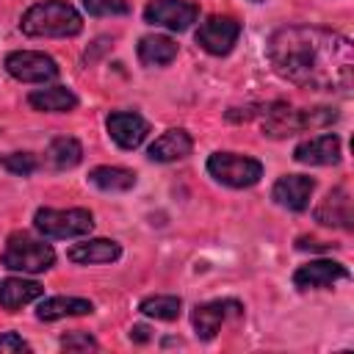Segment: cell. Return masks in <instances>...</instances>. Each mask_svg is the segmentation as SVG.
<instances>
[{
	"mask_svg": "<svg viewBox=\"0 0 354 354\" xmlns=\"http://www.w3.org/2000/svg\"><path fill=\"white\" fill-rule=\"evenodd\" d=\"M17 351H30V346H28L17 332L0 335V354H17Z\"/></svg>",
	"mask_w": 354,
	"mask_h": 354,
	"instance_id": "83f0119b",
	"label": "cell"
},
{
	"mask_svg": "<svg viewBox=\"0 0 354 354\" xmlns=\"http://www.w3.org/2000/svg\"><path fill=\"white\" fill-rule=\"evenodd\" d=\"M0 166L11 174H19V177H28L39 169V158L30 155V152H8L0 158Z\"/></svg>",
	"mask_w": 354,
	"mask_h": 354,
	"instance_id": "d4e9b609",
	"label": "cell"
},
{
	"mask_svg": "<svg viewBox=\"0 0 354 354\" xmlns=\"http://www.w3.org/2000/svg\"><path fill=\"white\" fill-rule=\"evenodd\" d=\"M105 127H108V136L122 147V149H136L141 147V141L147 138L149 133V122L136 113V111H113L108 119H105Z\"/></svg>",
	"mask_w": 354,
	"mask_h": 354,
	"instance_id": "8fae6325",
	"label": "cell"
},
{
	"mask_svg": "<svg viewBox=\"0 0 354 354\" xmlns=\"http://www.w3.org/2000/svg\"><path fill=\"white\" fill-rule=\"evenodd\" d=\"M30 108L36 111H47V113H66L77 108V97L72 88L66 86H50V88H36L28 94Z\"/></svg>",
	"mask_w": 354,
	"mask_h": 354,
	"instance_id": "d6986e66",
	"label": "cell"
},
{
	"mask_svg": "<svg viewBox=\"0 0 354 354\" xmlns=\"http://www.w3.org/2000/svg\"><path fill=\"white\" fill-rule=\"evenodd\" d=\"M252 3H263V0H252Z\"/></svg>",
	"mask_w": 354,
	"mask_h": 354,
	"instance_id": "f546056e",
	"label": "cell"
},
{
	"mask_svg": "<svg viewBox=\"0 0 354 354\" xmlns=\"http://www.w3.org/2000/svg\"><path fill=\"white\" fill-rule=\"evenodd\" d=\"M138 310L149 318H158V321H174L183 313V301H180V296H163L160 293V296H147L138 304Z\"/></svg>",
	"mask_w": 354,
	"mask_h": 354,
	"instance_id": "cb8c5ba5",
	"label": "cell"
},
{
	"mask_svg": "<svg viewBox=\"0 0 354 354\" xmlns=\"http://www.w3.org/2000/svg\"><path fill=\"white\" fill-rule=\"evenodd\" d=\"M47 160L53 163V169H61V171L64 169H75L83 160V147L72 136H58L47 147Z\"/></svg>",
	"mask_w": 354,
	"mask_h": 354,
	"instance_id": "7402d4cb",
	"label": "cell"
},
{
	"mask_svg": "<svg viewBox=\"0 0 354 354\" xmlns=\"http://www.w3.org/2000/svg\"><path fill=\"white\" fill-rule=\"evenodd\" d=\"M293 160L304 166H332L340 160V138L335 133L307 138L293 149Z\"/></svg>",
	"mask_w": 354,
	"mask_h": 354,
	"instance_id": "9a60e30c",
	"label": "cell"
},
{
	"mask_svg": "<svg viewBox=\"0 0 354 354\" xmlns=\"http://www.w3.org/2000/svg\"><path fill=\"white\" fill-rule=\"evenodd\" d=\"M174 58H177V44L169 36H160V33L141 36V41H138V61L144 66H166Z\"/></svg>",
	"mask_w": 354,
	"mask_h": 354,
	"instance_id": "ffe728a7",
	"label": "cell"
},
{
	"mask_svg": "<svg viewBox=\"0 0 354 354\" xmlns=\"http://www.w3.org/2000/svg\"><path fill=\"white\" fill-rule=\"evenodd\" d=\"M268 61L279 77L301 88L340 94L351 88L354 47L335 30L313 25L279 28L268 39Z\"/></svg>",
	"mask_w": 354,
	"mask_h": 354,
	"instance_id": "6da1fadb",
	"label": "cell"
},
{
	"mask_svg": "<svg viewBox=\"0 0 354 354\" xmlns=\"http://www.w3.org/2000/svg\"><path fill=\"white\" fill-rule=\"evenodd\" d=\"M337 119L332 108H290L285 102H274L263 113V133L271 138H285L301 130H318Z\"/></svg>",
	"mask_w": 354,
	"mask_h": 354,
	"instance_id": "3957f363",
	"label": "cell"
},
{
	"mask_svg": "<svg viewBox=\"0 0 354 354\" xmlns=\"http://www.w3.org/2000/svg\"><path fill=\"white\" fill-rule=\"evenodd\" d=\"M122 254V246L116 241H108V238H94V241H83V243H75L69 246L66 257L72 263H80V266H94V263H113L119 260Z\"/></svg>",
	"mask_w": 354,
	"mask_h": 354,
	"instance_id": "ac0fdd59",
	"label": "cell"
},
{
	"mask_svg": "<svg viewBox=\"0 0 354 354\" xmlns=\"http://www.w3.org/2000/svg\"><path fill=\"white\" fill-rule=\"evenodd\" d=\"M340 279H348V268L343 263H335V260H313L307 266H299L296 274H293V285L299 290L332 288Z\"/></svg>",
	"mask_w": 354,
	"mask_h": 354,
	"instance_id": "7c38bea8",
	"label": "cell"
},
{
	"mask_svg": "<svg viewBox=\"0 0 354 354\" xmlns=\"http://www.w3.org/2000/svg\"><path fill=\"white\" fill-rule=\"evenodd\" d=\"M19 30L25 36H50V39H66L77 36L83 30V19L66 0H41L30 6L22 19Z\"/></svg>",
	"mask_w": 354,
	"mask_h": 354,
	"instance_id": "7a4b0ae2",
	"label": "cell"
},
{
	"mask_svg": "<svg viewBox=\"0 0 354 354\" xmlns=\"http://www.w3.org/2000/svg\"><path fill=\"white\" fill-rule=\"evenodd\" d=\"M315 221H321L324 227H340V230L354 227V207H351V194L346 185L332 188L321 199V205L315 207Z\"/></svg>",
	"mask_w": 354,
	"mask_h": 354,
	"instance_id": "5bb4252c",
	"label": "cell"
},
{
	"mask_svg": "<svg viewBox=\"0 0 354 354\" xmlns=\"http://www.w3.org/2000/svg\"><path fill=\"white\" fill-rule=\"evenodd\" d=\"M83 8L91 17H122L130 11L124 0H83Z\"/></svg>",
	"mask_w": 354,
	"mask_h": 354,
	"instance_id": "484cf974",
	"label": "cell"
},
{
	"mask_svg": "<svg viewBox=\"0 0 354 354\" xmlns=\"http://www.w3.org/2000/svg\"><path fill=\"white\" fill-rule=\"evenodd\" d=\"M315 191V180L313 177H304V174H282L274 188H271V196L279 207H288V210H307L310 205V196Z\"/></svg>",
	"mask_w": 354,
	"mask_h": 354,
	"instance_id": "4fadbf2b",
	"label": "cell"
},
{
	"mask_svg": "<svg viewBox=\"0 0 354 354\" xmlns=\"http://www.w3.org/2000/svg\"><path fill=\"white\" fill-rule=\"evenodd\" d=\"M191 149H194L191 136L183 127H171V130H166L163 136H158L149 144L147 158L155 160V163H171V160H180V158L191 155Z\"/></svg>",
	"mask_w": 354,
	"mask_h": 354,
	"instance_id": "2e32d148",
	"label": "cell"
},
{
	"mask_svg": "<svg viewBox=\"0 0 354 354\" xmlns=\"http://www.w3.org/2000/svg\"><path fill=\"white\" fill-rule=\"evenodd\" d=\"M94 310V304L88 299H77V296H53V299H44L36 310V318L39 321H58V318H66V315H88Z\"/></svg>",
	"mask_w": 354,
	"mask_h": 354,
	"instance_id": "44dd1931",
	"label": "cell"
},
{
	"mask_svg": "<svg viewBox=\"0 0 354 354\" xmlns=\"http://www.w3.org/2000/svg\"><path fill=\"white\" fill-rule=\"evenodd\" d=\"M241 315H243L241 301H235V299H216V301L196 304L194 313H191V324H194L199 340H213L224 321L241 318Z\"/></svg>",
	"mask_w": 354,
	"mask_h": 354,
	"instance_id": "30bf717a",
	"label": "cell"
},
{
	"mask_svg": "<svg viewBox=\"0 0 354 354\" xmlns=\"http://www.w3.org/2000/svg\"><path fill=\"white\" fill-rule=\"evenodd\" d=\"M6 72L22 83H47L58 77L55 58L36 50H17L6 55Z\"/></svg>",
	"mask_w": 354,
	"mask_h": 354,
	"instance_id": "52a82bcc",
	"label": "cell"
},
{
	"mask_svg": "<svg viewBox=\"0 0 354 354\" xmlns=\"http://www.w3.org/2000/svg\"><path fill=\"white\" fill-rule=\"evenodd\" d=\"M44 296V288L36 279H22V277H8L0 282V307L8 313H17L19 307L36 301Z\"/></svg>",
	"mask_w": 354,
	"mask_h": 354,
	"instance_id": "e0dca14e",
	"label": "cell"
},
{
	"mask_svg": "<svg viewBox=\"0 0 354 354\" xmlns=\"http://www.w3.org/2000/svg\"><path fill=\"white\" fill-rule=\"evenodd\" d=\"M33 227L44 235V238H80L88 235L94 227V216L86 207H66V210H55V207H39L33 216Z\"/></svg>",
	"mask_w": 354,
	"mask_h": 354,
	"instance_id": "5b68a950",
	"label": "cell"
},
{
	"mask_svg": "<svg viewBox=\"0 0 354 354\" xmlns=\"http://www.w3.org/2000/svg\"><path fill=\"white\" fill-rule=\"evenodd\" d=\"M207 171L221 185L249 188L263 177V163L249 155H238V152H213L207 158Z\"/></svg>",
	"mask_w": 354,
	"mask_h": 354,
	"instance_id": "8992f818",
	"label": "cell"
},
{
	"mask_svg": "<svg viewBox=\"0 0 354 354\" xmlns=\"http://www.w3.org/2000/svg\"><path fill=\"white\" fill-rule=\"evenodd\" d=\"M238 36H241V22L235 17H221V14H213L207 17L199 30H196V44L202 50H207L210 55H227L235 44H238Z\"/></svg>",
	"mask_w": 354,
	"mask_h": 354,
	"instance_id": "ba28073f",
	"label": "cell"
},
{
	"mask_svg": "<svg viewBox=\"0 0 354 354\" xmlns=\"http://www.w3.org/2000/svg\"><path fill=\"white\" fill-rule=\"evenodd\" d=\"M130 340H136V343H147V340H149V329H147L144 324H136V326L130 329Z\"/></svg>",
	"mask_w": 354,
	"mask_h": 354,
	"instance_id": "f1b7e54d",
	"label": "cell"
},
{
	"mask_svg": "<svg viewBox=\"0 0 354 354\" xmlns=\"http://www.w3.org/2000/svg\"><path fill=\"white\" fill-rule=\"evenodd\" d=\"M61 348H66V351H88V348H97V340L88 332H69V335L61 337Z\"/></svg>",
	"mask_w": 354,
	"mask_h": 354,
	"instance_id": "4316f807",
	"label": "cell"
},
{
	"mask_svg": "<svg viewBox=\"0 0 354 354\" xmlns=\"http://www.w3.org/2000/svg\"><path fill=\"white\" fill-rule=\"evenodd\" d=\"M88 183L100 191H130L136 185V174L122 166H97L88 171Z\"/></svg>",
	"mask_w": 354,
	"mask_h": 354,
	"instance_id": "603a6c76",
	"label": "cell"
},
{
	"mask_svg": "<svg viewBox=\"0 0 354 354\" xmlns=\"http://www.w3.org/2000/svg\"><path fill=\"white\" fill-rule=\"evenodd\" d=\"M0 263L11 271H22V274H41L47 268H53L55 263V252L50 243L30 238L28 232H11L8 243L3 249Z\"/></svg>",
	"mask_w": 354,
	"mask_h": 354,
	"instance_id": "277c9868",
	"label": "cell"
},
{
	"mask_svg": "<svg viewBox=\"0 0 354 354\" xmlns=\"http://www.w3.org/2000/svg\"><path fill=\"white\" fill-rule=\"evenodd\" d=\"M199 8L191 0H149L144 8V19L149 25H160L166 30H188L196 22Z\"/></svg>",
	"mask_w": 354,
	"mask_h": 354,
	"instance_id": "9c48e42d",
	"label": "cell"
}]
</instances>
